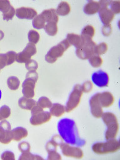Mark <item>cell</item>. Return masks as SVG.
<instances>
[{"label": "cell", "instance_id": "cell-1", "mask_svg": "<svg viewBox=\"0 0 120 160\" xmlns=\"http://www.w3.org/2000/svg\"><path fill=\"white\" fill-rule=\"evenodd\" d=\"M57 130L61 138L68 144L78 147L85 145L86 141L81 138L76 122L73 119H61L57 124Z\"/></svg>", "mask_w": 120, "mask_h": 160}, {"label": "cell", "instance_id": "cell-2", "mask_svg": "<svg viewBox=\"0 0 120 160\" xmlns=\"http://www.w3.org/2000/svg\"><path fill=\"white\" fill-rule=\"evenodd\" d=\"M101 118L104 124L107 126V130L105 132L106 140L116 138L119 130L117 117L112 112H107L103 113Z\"/></svg>", "mask_w": 120, "mask_h": 160}, {"label": "cell", "instance_id": "cell-3", "mask_svg": "<svg viewBox=\"0 0 120 160\" xmlns=\"http://www.w3.org/2000/svg\"><path fill=\"white\" fill-rule=\"evenodd\" d=\"M120 149V142L115 138L108 140L106 142L95 143L92 146V151L98 155L116 152Z\"/></svg>", "mask_w": 120, "mask_h": 160}, {"label": "cell", "instance_id": "cell-4", "mask_svg": "<svg viewBox=\"0 0 120 160\" xmlns=\"http://www.w3.org/2000/svg\"><path fill=\"white\" fill-rule=\"evenodd\" d=\"M70 46L71 45L66 38L63 40L56 46H53L49 51L45 55L46 61L50 64L55 63L58 59L64 55V52L68 50Z\"/></svg>", "mask_w": 120, "mask_h": 160}, {"label": "cell", "instance_id": "cell-5", "mask_svg": "<svg viewBox=\"0 0 120 160\" xmlns=\"http://www.w3.org/2000/svg\"><path fill=\"white\" fill-rule=\"evenodd\" d=\"M83 92L81 85H76L70 95L68 102H66L65 109L66 112L69 113L75 109L79 104L81 98L82 97Z\"/></svg>", "mask_w": 120, "mask_h": 160}, {"label": "cell", "instance_id": "cell-6", "mask_svg": "<svg viewBox=\"0 0 120 160\" xmlns=\"http://www.w3.org/2000/svg\"><path fill=\"white\" fill-rule=\"evenodd\" d=\"M96 43L92 40H85L82 47L76 49L75 51L76 56L81 59L85 60L90 58L94 54V50Z\"/></svg>", "mask_w": 120, "mask_h": 160}, {"label": "cell", "instance_id": "cell-7", "mask_svg": "<svg viewBox=\"0 0 120 160\" xmlns=\"http://www.w3.org/2000/svg\"><path fill=\"white\" fill-rule=\"evenodd\" d=\"M37 53V49L36 44L29 43L27 44L23 51L17 53L16 61L18 63H27L31 59V57L36 55Z\"/></svg>", "mask_w": 120, "mask_h": 160}, {"label": "cell", "instance_id": "cell-8", "mask_svg": "<svg viewBox=\"0 0 120 160\" xmlns=\"http://www.w3.org/2000/svg\"><path fill=\"white\" fill-rule=\"evenodd\" d=\"M60 147L62 153L65 157L77 159H81L83 157L82 150L77 146H71L67 143H62Z\"/></svg>", "mask_w": 120, "mask_h": 160}, {"label": "cell", "instance_id": "cell-9", "mask_svg": "<svg viewBox=\"0 0 120 160\" xmlns=\"http://www.w3.org/2000/svg\"><path fill=\"white\" fill-rule=\"evenodd\" d=\"M12 127L8 121H2L0 122V143L8 144L13 140L12 136Z\"/></svg>", "mask_w": 120, "mask_h": 160}, {"label": "cell", "instance_id": "cell-10", "mask_svg": "<svg viewBox=\"0 0 120 160\" xmlns=\"http://www.w3.org/2000/svg\"><path fill=\"white\" fill-rule=\"evenodd\" d=\"M91 80L92 83L98 87H107L109 83V77L108 73L104 71L98 70L92 74Z\"/></svg>", "mask_w": 120, "mask_h": 160}, {"label": "cell", "instance_id": "cell-11", "mask_svg": "<svg viewBox=\"0 0 120 160\" xmlns=\"http://www.w3.org/2000/svg\"><path fill=\"white\" fill-rule=\"evenodd\" d=\"M98 97L99 92L92 95L89 102L91 113L92 115L96 118H100L103 113V108L100 104Z\"/></svg>", "mask_w": 120, "mask_h": 160}, {"label": "cell", "instance_id": "cell-12", "mask_svg": "<svg viewBox=\"0 0 120 160\" xmlns=\"http://www.w3.org/2000/svg\"><path fill=\"white\" fill-rule=\"evenodd\" d=\"M52 118L50 112L43 111L35 115H32L30 118V124L34 126L40 125L49 122Z\"/></svg>", "mask_w": 120, "mask_h": 160}, {"label": "cell", "instance_id": "cell-13", "mask_svg": "<svg viewBox=\"0 0 120 160\" xmlns=\"http://www.w3.org/2000/svg\"><path fill=\"white\" fill-rule=\"evenodd\" d=\"M37 81L32 79L26 78L22 83V94L23 97L32 98L35 95V87Z\"/></svg>", "mask_w": 120, "mask_h": 160}, {"label": "cell", "instance_id": "cell-14", "mask_svg": "<svg viewBox=\"0 0 120 160\" xmlns=\"http://www.w3.org/2000/svg\"><path fill=\"white\" fill-rule=\"evenodd\" d=\"M38 15L37 11L31 8H18L16 10V16L21 19H33Z\"/></svg>", "mask_w": 120, "mask_h": 160}, {"label": "cell", "instance_id": "cell-15", "mask_svg": "<svg viewBox=\"0 0 120 160\" xmlns=\"http://www.w3.org/2000/svg\"><path fill=\"white\" fill-rule=\"evenodd\" d=\"M98 13L101 22L104 24V25L111 24L115 17L114 13L108 8H100Z\"/></svg>", "mask_w": 120, "mask_h": 160}, {"label": "cell", "instance_id": "cell-16", "mask_svg": "<svg viewBox=\"0 0 120 160\" xmlns=\"http://www.w3.org/2000/svg\"><path fill=\"white\" fill-rule=\"evenodd\" d=\"M98 99L101 106L105 108L112 106L115 101V98L112 94L109 91H105L102 93H99Z\"/></svg>", "mask_w": 120, "mask_h": 160}, {"label": "cell", "instance_id": "cell-17", "mask_svg": "<svg viewBox=\"0 0 120 160\" xmlns=\"http://www.w3.org/2000/svg\"><path fill=\"white\" fill-rule=\"evenodd\" d=\"M66 39L70 45L74 46L76 49L82 47L85 42V40L82 37L74 33L68 34Z\"/></svg>", "mask_w": 120, "mask_h": 160}, {"label": "cell", "instance_id": "cell-18", "mask_svg": "<svg viewBox=\"0 0 120 160\" xmlns=\"http://www.w3.org/2000/svg\"><path fill=\"white\" fill-rule=\"evenodd\" d=\"M63 143V140L60 135L53 136L51 140H49L46 145V150L48 152L57 151L58 146H60Z\"/></svg>", "mask_w": 120, "mask_h": 160}, {"label": "cell", "instance_id": "cell-19", "mask_svg": "<svg viewBox=\"0 0 120 160\" xmlns=\"http://www.w3.org/2000/svg\"><path fill=\"white\" fill-rule=\"evenodd\" d=\"M100 10L98 1H88L83 8V12L86 15H93L98 13Z\"/></svg>", "mask_w": 120, "mask_h": 160}, {"label": "cell", "instance_id": "cell-20", "mask_svg": "<svg viewBox=\"0 0 120 160\" xmlns=\"http://www.w3.org/2000/svg\"><path fill=\"white\" fill-rule=\"evenodd\" d=\"M41 15L45 18L46 22H55L58 23L59 21V17L57 13V11L54 8H50L45 10L41 13Z\"/></svg>", "mask_w": 120, "mask_h": 160}, {"label": "cell", "instance_id": "cell-21", "mask_svg": "<svg viewBox=\"0 0 120 160\" xmlns=\"http://www.w3.org/2000/svg\"><path fill=\"white\" fill-rule=\"evenodd\" d=\"M11 132L13 140L16 142H19L23 138H26L28 134L27 130L21 127L15 128L11 131Z\"/></svg>", "mask_w": 120, "mask_h": 160}, {"label": "cell", "instance_id": "cell-22", "mask_svg": "<svg viewBox=\"0 0 120 160\" xmlns=\"http://www.w3.org/2000/svg\"><path fill=\"white\" fill-rule=\"evenodd\" d=\"M36 104L37 102L36 100L25 97H21L18 101L19 106L22 109L31 110Z\"/></svg>", "mask_w": 120, "mask_h": 160}, {"label": "cell", "instance_id": "cell-23", "mask_svg": "<svg viewBox=\"0 0 120 160\" xmlns=\"http://www.w3.org/2000/svg\"><path fill=\"white\" fill-rule=\"evenodd\" d=\"M49 112L51 115L53 117L57 118L62 117L66 112L65 106L59 103H54L51 107Z\"/></svg>", "mask_w": 120, "mask_h": 160}, {"label": "cell", "instance_id": "cell-24", "mask_svg": "<svg viewBox=\"0 0 120 160\" xmlns=\"http://www.w3.org/2000/svg\"><path fill=\"white\" fill-rule=\"evenodd\" d=\"M58 15L61 16H65L69 15L71 11L70 4L66 1H61L58 4L56 10Z\"/></svg>", "mask_w": 120, "mask_h": 160}, {"label": "cell", "instance_id": "cell-25", "mask_svg": "<svg viewBox=\"0 0 120 160\" xmlns=\"http://www.w3.org/2000/svg\"><path fill=\"white\" fill-rule=\"evenodd\" d=\"M95 35V28L92 25H88L85 26L81 32V36L85 40H92Z\"/></svg>", "mask_w": 120, "mask_h": 160}, {"label": "cell", "instance_id": "cell-26", "mask_svg": "<svg viewBox=\"0 0 120 160\" xmlns=\"http://www.w3.org/2000/svg\"><path fill=\"white\" fill-rule=\"evenodd\" d=\"M45 32L50 36H55L58 33V25L55 22H48L44 27Z\"/></svg>", "mask_w": 120, "mask_h": 160}, {"label": "cell", "instance_id": "cell-27", "mask_svg": "<svg viewBox=\"0 0 120 160\" xmlns=\"http://www.w3.org/2000/svg\"><path fill=\"white\" fill-rule=\"evenodd\" d=\"M46 22L45 18L41 14L38 15L32 19V26L34 28L41 29L44 28Z\"/></svg>", "mask_w": 120, "mask_h": 160}, {"label": "cell", "instance_id": "cell-28", "mask_svg": "<svg viewBox=\"0 0 120 160\" xmlns=\"http://www.w3.org/2000/svg\"><path fill=\"white\" fill-rule=\"evenodd\" d=\"M8 87L12 91L18 89L20 85V80L16 76H11L8 78L7 80Z\"/></svg>", "mask_w": 120, "mask_h": 160}, {"label": "cell", "instance_id": "cell-29", "mask_svg": "<svg viewBox=\"0 0 120 160\" xmlns=\"http://www.w3.org/2000/svg\"><path fill=\"white\" fill-rule=\"evenodd\" d=\"M88 59H89V62L91 66L94 68L100 67L103 64V59L102 58V57L96 54H94L93 55H92Z\"/></svg>", "mask_w": 120, "mask_h": 160}, {"label": "cell", "instance_id": "cell-30", "mask_svg": "<svg viewBox=\"0 0 120 160\" xmlns=\"http://www.w3.org/2000/svg\"><path fill=\"white\" fill-rule=\"evenodd\" d=\"M20 160H43V158L38 155L32 154L30 152L22 153L18 158Z\"/></svg>", "mask_w": 120, "mask_h": 160}, {"label": "cell", "instance_id": "cell-31", "mask_svg": "<svg viewBox=\"0 0 120 160\" xmlns=\"http://www.w3.org/2000/svg\"><path fill=\"white\" fill-rule=\"evenodd\" d=\"M108 46L106 43H101L96 44L94 52V54L98 55H102L105 54V53L108 51Z\"/></svg>", "mask_w": 120, "mask_h": 160}, {"label": "cell", "instance_id": "cell-32", "mask_svg": "<svg viewBox=\"0 0 120 160\" xmlns=\"http://www.w3.org/2000/svg\"><path fill=\"white\" fill-rule=\"evenodd\" d=\"M40 36L39 33L37 31L34 29L30 30L28 34V38L30 43L34 44H36L38 43L40 40Z\"/></svg>", "mask_w": 120, "mask_h": 160}, {"label": "cell", "instance_id": "cell-33", "mask_svg": "<svg viewBox=\"0 0 120 160\" xmlns=\"http://www.w3.org/2000/svg\"><path fill=\"white\" fill-rule=\"evenodd\" d=\"M37 104L41 108H42L43 109H48V108L50 109L52 105L51 101L48 97H40L37 102Z\"/></svg>", "mask_w": 120, "mask_h": 160}, {"label": "cell", "instance_id": "cell-34", "mask_svg": "<svg viewBox=\"0 0 120 160\" xmlns=\"http://www.w3.org/2000/svg\"><path fill=\"white\" fill-rule=\"evenodd\" d=\"M11 115V110L10 108L6 106H2L0 108V121L8 119Z\"/></svg>", "mask_w": 120, "mask_h": 160}, {"label": "cell", "instance_id": "cell-35", "mask_svg": "<svg viewBox=\"0 0 120 160\" xmlns=\"http://www.w3.org/2000/svg\"><path fill=\"white\" fill-rule=\"evenodd\" d=\"M15 15H16V10L15 8L12 6L7 12L2 13L3 19L7 21H9L13 18Z\"/></svg>", "mask_w": 120, "mask_h": 160}, {"label": "cell", "instance_id": "cell-36", "mask_svg": "<svg viewBox=\"0 0 120 160\" xmlns=\"http://www.w3.org/2000/svg\"><path fill=\"white\" fill-rule=\"evenodd\" d=\"M110 10L115 14H119L120 13V1L115 0L111 1L110 3Z\"/></svg>", "mask_w": 120, "mask_h": 160}, {"label": "cell", "instance_id": "cell-37", "mask_svg": "<svg viewBox=\"0 0 120 160\" xmlns=\"http://www.w3.org/2000/svg\"><path fill=\"white\" fill-rule=\"evenodd\" d=\"M16 55L17 53L14 51H9L6 53L7 66H10L15 62V61H16Z\"/></svg>", "mask_w": 120, "mask_h": 160}, {"label": "cell", "instance_id": "cell-38", "mask_svg": "<svg viewBox=\"0 0 120 160\" xmlns=\"http://www.w3.org/2000/svg\"><path fill=\"white\" fill-rule=\"evenodd\" d=\"M38 62L34 59H30L25 63V67L28 71H36L38 68Z\"/></svg>", "mask_w": 120, "mask_h": 160}, {"label": "cell", "instance_id": "cell-39", "mask_svg": "<svg viewBox=\"0 0 120 160\" xmlns=\"http://www.w3.org/2000/svg\"><path fill=\"white\" fill-rule=\"evenodd\" d=\"M10 2L8 0H0V12L4 13L7 12L11 8Z\"/></svg>", "mask_w": 120, "mask_h": 160}, {"label": "cell", "instance_id": "cell-40", "mask_svg": "<svg viewBox=\"0 0 120 160\" xmlns=\"http://www.w3.org/2000/svg\"><path fill=\"white\" fill-rule=\"evenodd\" d=\"M81 88H82L83 92L88 93L93 89V83L90 80L86 81L81 85Z\"/></svg>", "mask_w": 120, "mask_h": 160}, {"label": "cell", "instance_id": "cell-41", "mask_svg": "<svg viewBox=\"0 0 120 160\" xmlns=\"http://www.w3.org/2000/svg\"><path fill=\"white\" fill-rule=\"evenodd\" d=\"M18 149L22 153L30 152L31 146L29 143L27 142H22L18 145Z\"/></svg>", "mask_w": 120, "mask_h": 160}, {"label": "cell", "instance_id": "cell-42", "mask_svg": "<svg viewBox=\"0 0 120 160\" xmlns=\"http://www.w3.org/2000/svg\"><path fill=\"white\" fill-rule=\"evenodd\" d=\"M112 32V28L111 24L103 25L102 28V34L105 37H109L111 36Z\"/></svg>", "mask_w": 120, "mask_h": 160}, {"label": "cell", "instance_id": "cell-43", "mask_svg": "<svg viewBox=\"0 0 120 160\" xmlns=\"http://www.w3.org/2000/svg\"><path fill=\"white\" fill-rule=\"evenodd\" d=\"M1 159L3 160H15V154L12 151H5L1 154Z\"/></svg>", "mask_w": 120, "mask_h": 160}, {"label": "cell", "instance_id": "cell-44", "mask_svg": "<svg viewBox=\"0 0 120 160\" xmlns=\"http://www.w3.org/2000/svg\"><path fill=\"white\" fill-rule=\"evenodd\" d=\"M48 153V156L47 160H60L62 159L61 156L59 153L57 152V151H51Z\"/></svg>", "mask_w": 120, "mask_h": 160}, {"label": "cell", "instance_id": "cell-45", "mask_svg": "<svg viewBox=\"0 0 120 160\" xmlns=\"http://www.w3.org/2000/svg\"><path fill=\"white\" fill-rule=\"evenodd\" d=\"M26 78H30L36 81H38V74L36 72V71H29L26 74Z\"/></svg>", "mask_w": 120, "mask_h": 160}, {"label": "cell", "instance_id": "cell-46", "mask_svg": "<svg viewBox=\"0 0 120 160\" xmlns=\"http://www.w3.org/2000/svg\"><path fill=\"white\" fill-rule=\"evenodd\" d=\"M7 66V60L6 54L1 53L0 54V70L4 68Z\"/></svg>", "mask_w": 120, "mask_h": 160}, {"label": "cell", "instance_id": "cell-47", "mask_svg": "<svg viewBox=\"0 0 120 160\" xmlns=\"http://www.w3.org/2000/svg\"><path fill=\"white\" fill-rule=\"evenodd\" d=\"M44 111L43 109L42 108H41L40 106H38V104L31 110V115H35V114H37L38 113H40Z\"/></svg>", "mask_w": 120, "mask_h": 160}, {"label": "cell", "instance_id": "cell-48", "mask_svg": "<svg viewBox=\"0 0 120 160\" xmlns=\"http://www.w3.org/2000/svg\"><path fill=\"white\" fill-rule=\"evenodd\" d=\"M111 1H108V0H102V1H98V2L100 5V8H108L110 5Z\"/></svg>", "mask_w": 120, "mask_h": 160}, {"label": "cell", "instance_id": "cell-49", "mask_svg": "<svg viewBox=\"0 0 120 160\" xmlns=\"http://www.w3.org/2000/svg\"><path fill=\"white\" fill-rule=\"evenodd\" d=\"M4 32H3L1 30H0V40H2V39H3V38H4Z\"/></svg>", "mask_w": 120, "mask_h": 160}, {"label": "cell", "instance_id": "cell-50", "mask_svg": "<svg viewBox=\"0 0 120 160\" xmlns=\"http://www.w3.org/2000/svg\"><path fill=\"white\" fill-rule=\"evenodd\" d=\"M1 97H2V92H1V91L0 90V100L1 98Z\"/></svg>", "mask_w": 120, "mask_h": 160}]
</instances>
